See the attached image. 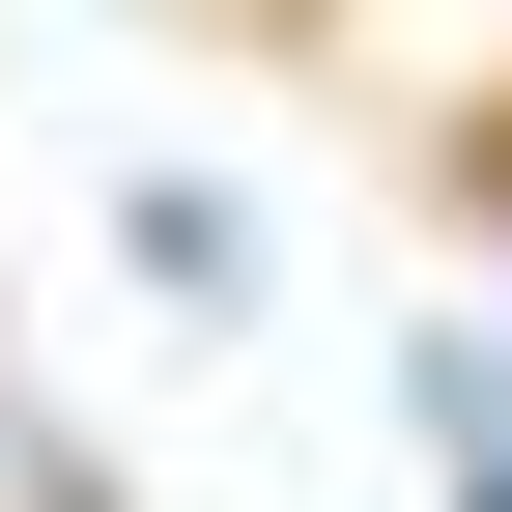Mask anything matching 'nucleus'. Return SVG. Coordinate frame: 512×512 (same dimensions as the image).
Wrapping results in <instances>:
<instances>
[]
</instances>
